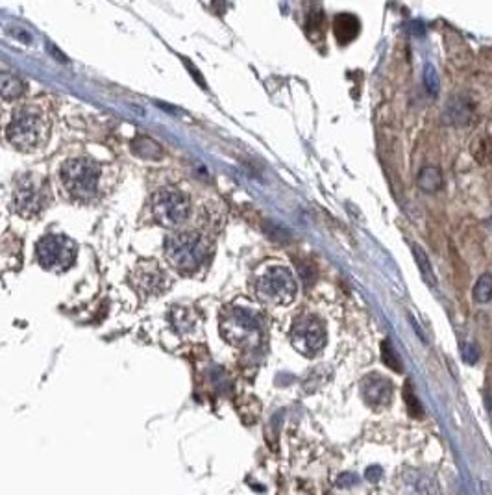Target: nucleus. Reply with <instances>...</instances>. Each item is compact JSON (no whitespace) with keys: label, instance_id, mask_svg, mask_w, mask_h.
<instances>
[{"label":"nucleus","instance_id":"nucleus-1","mask_svg":"<svg viewBox=\"0 0 492 495\" xmlns=\"http://www.w3.org/2000/svg\"><path fill=\"white\" fill-rule=\"evenodd\" d=\"M213 254L211 239L202 232H176L165 239V258L182 275L200 271Z\"/></svg>","mask_w":492,"mask_h":495},{"label":"nucleus","instance_id":"nucleus-2","mask_svg":"<svg viewBox=\"0 0 492 495\" xmlns=\"http://www.w3.org/2000/svg\"><path fill=\"white\" fill-rule=\"evenodd\" d=\"M50 134V121L35 108H20L11 117L6 128V137L17 151H37L47 143Z\"/></svg>","mask_w":492,"mask_h":495},{"label":"nucleus","instance_id":"nucleus-3","mask_svg":"<svg viewBox=\"0 0 492 495\" xmlns=\"http://www.w3.org/2000/svg\"><path fill=\"white\" fill-rule=\"evenodd\" d=\"M59 182L71 199L89 203L100 193L102 167L89 158H73L62 165Z\"/></svg>","mask_w":492,"mask_h":495},{"label":"nucleus","instance_id":"nucleus-4","mask_svg":"<svg viewBox=\"0 0 492 495\" xmlns=\"http://www.w3.org/2000/svg\"><path fill=\"white\" fill-rule=\"evenodd\" d=\"M298 284L289 267L272 263L261 267L254 278V293L261 302L272 306H287L295 301Z\"/></svg>","mask_w":492,"mask_h":495},{"label":"nucleus","instance_id":"nucleus-5","mask_svg":"<svg viewBox=\"0 0 492 495\" xmlns=\"http://www.w3.org/2000/svg\"><path fill=\"white\" fill-rule=\"evenodd\" d=\"M221 334L235 347H256L263 338V321L241 306H228L221 314Z\"/></svg>","mask_w":492,"mask_h":495},{"label":"nucleus","instance_id":"nucleus-6","mask_svg":"<svg viewBox=\"0 0 492 495\" xmlns=\"http://www.w3.org/2000/svg\"><path fill=\"white\" fill-rule=\"evenodd\" d=\"M150 219L163 229H180L191 215V199L176 188H161L150 197Z\"/></svg>","mask_w":492,"mask_h":495},{"label":"nucleus","instance_id":"nucleus-7","mask_svg":"<svg viewBox=\"0 0 492 495\" xmlns=\"http://www.w3.org/2000/svg\"><path fill=\"white\" fill-rule=\"evenodd\" d=\"M50 186L43 176L23 175L13 186V206L23 217L41 214L50 203Z\"/></svg>","mask_w":492,"mask_h":495},{"label":"nucleus","instance_id":"nucleus-8","mask_svg":"<svg viewBox=\"0 0 492 495\" xmlns=\"http://www.w3.org/2000/svg\"><path fill=\"white\" fill-rule=\"evenodd\" d=\"M326 341H328V332H326V325L320 317L313 316V314H304V316L296 317L293 329H291V343L300 355L313 358L326 347Z\"/></svg>","mask_w":492,"mask_h":495},{"label":"nucleus","instance_id":"nucleus-9","mask_svg":"<svg viewBox=\"0 0 492 495\" xmlns=\"http://www.w3.org/2000/svg\"><path fill=\"white\" fill-rule=\"evenodd\" d=\"M37 260L49 271H67L76 260V243L58 234L45 236L37 243Z\"/></svg>","mask_w":492,"mask_h":495},{"label":"nucleus","instance_id":"nucleus-10","mask_svg":"<svg viewBox=\"0 0 492 495\" xmlns=\"http://www.w3.org/2000/svg\"><path fill=\"white\" fill-rule=\"evenodd\" d=\"M130 280L134 290L143 297L161 295L170 286L167 273L154 260H143L137 263L131 271Z\"/></svg>","mask_w":492,"mask_h":495},{"label":"nucleus","instance_id":"nucleus-11","mask_svg":"<svg viewBox=\"0 0 492 495\" xmlns=\"http://www.w3.org/2000/svg\"><path fill=\"white\" fill-rule=\"evenodd\" d=\"M361 395L370 406H382L391 401L392 384L382 375L370 373L361 380Z\"/></svg>","mask_w":492,"mask_h":495},{"label":"nucleus","instance_id":"nucleus-12","mask_svg":"<svg viewBox=\"0 0 492 495\" xmlns=\"http://www.w3.org/2000/svg\"><path fill=\"white\" fill-rule=\"evenodd\" d=\"M474 113H476L474 102L467 95H455L446 106L444 121L455 125V127H467L474 121Z\"/></svg>","mask_w":492,"mask_h":495},{"label":"nucleus","instance_id":"nucleus-13","mask_svg":"<svg viewBox=\"0 0 492 495\" xmlns=\"http://www.w3.org/2000/svg\"><path fill=\"white\" fill-rule=\"evenodd\" d=\"M361 32V21L353 13H337L333 19V35L341 45L356 41Z\"/></svg>","mask_w":492,"mask_h":495},{"label":"nucleus","instance_id":"nucleus-14","mask_svg":"<svg viewBox=\"0 0 492 495\" xmlns=\"http://www.w3.org/2000/svg\"><path fill=\"white\" fill-rule=\"evenodd\" d=\"M416 186L424 193H437L443 188V173H440L439 167H435V165L422 167L418 173V178H416Z\"/></svg>","mask_w":492,"mask_h":495},{"label":"nucleus","instance_id":"nucleus-15","mask_svg":"<svg viewBox=\"0 0 492 495\" xmlns=\"http://www.w3.org/2000/svg\"><path fill=\"white\" fill-rule=\"evenodd\" d=\"M25 84L19 76H15L11 73H0V97L15 101L25 93Z\"/></svg>","mask_w":492,"mask_h":495},{"label":"nucleus","instance_id":"nucleus-16","mask_svg":"<svg viewBox=\"0 0 492 495\" xmlns=\"http://www.w3.org/2000/svg\"><path fill=\"white\" fill-rule=\"evenodd\" d=\"M402 395H404V404H406L407 414H409L411 418H415V419L424 418V406H422V403H420V399L416 397V394H415V389H413V384H411V380H407V382H406V386H404V392H402Z\"/></svg>","mask_w":492,"mask_h":495},{"label":"nucleus","instance_id":"nucleus-17","mask_svg":"<svg viewBox=\"0 0 492 495\" xmlns=\"http://www.w3.org/2000/svg\"><path fill=\"white\" fill-rule=\"evenodd\" d=\"M382 360H383V364L391 369V371H394V373H404V364H402L400 356H398V353H396L394 345H392L391 340H383Z\"/></svg>","mask_w":492,"mask_h":495},{"label":"nucleus","instance_id":"nucleus-18","mask_svg":"<svg viewBox=\"0 0 492 495\" xmlns=\"http://www.w3.org/2000/svg\"><path fill=\"white\" fill-rule=\"evenodd\" d=\"M413 254H415V260H416V263H418V269H420V273H422L424 280L428 282L430 286H435L437 278H435L433 267H431V263H430V258L426 256L424 249L420 247V245H413Z\"/></svg>","mask_w":492,"mask_h":495},{"label":"nucleus","instance_id":"nucleus-19","mask_svg":"<svg viewBox=\"0 0 492 495\" xmlns=\"http://www.w3.org/2000/svg\"><path fill=\"white\" fill-rule=\"evenodd\" d=\"M474 301L479 302V305H485L492 299V275L485 273L478 278L476 286H474Z\"/></svg>","mask_w":492,"mask_h":495},{"label":"nucleus","instance_id":"nucleus-20","mask_svg":"<svg viewBox=\"0 0 492 495\" xmlns=\"http://www.w3.org/2000/svg\"><path fill=\"white\" fill-rule=\"evenodd\" d=\"M424 84L426 88H428V91H430L433 97L439 93V76H437V71H435V67L431 64H426L424 67Z\"/></svg>","mask_w":492,"mask_h":495},{"label":"nucleus","instance_id":"nucleus-21","mask_svg":"<svg viewBox=\"0 0 492 495\" xmlns=\"http://www.w3.org/2000/svg\"><path fill=\"white\" fill-rule=\"evenodd\" d=\"M461 353H463L464 360H467L468 364H474V362L479 358V351L476 349L472 343H467L464 347H461Z\"/></svg>","mask_w":492,"mask_h":495},{"label":"nucleus","instance_id":"nucleus-22","mask_svg":"<svg viewBox=\"0 0 492 495\" xmlns=\"http://www.w3.org/2000/svg\"><path fill=\"white\" fill-rule=\"evenodd\" d=\"M382 475H383V470H382V467H380V466L368 467L367 473H365V477H367V479H368V481H370V482L380 481V479H382Z\"/></svg>","mask_w":492,"mask_h":495}]
</instances>
